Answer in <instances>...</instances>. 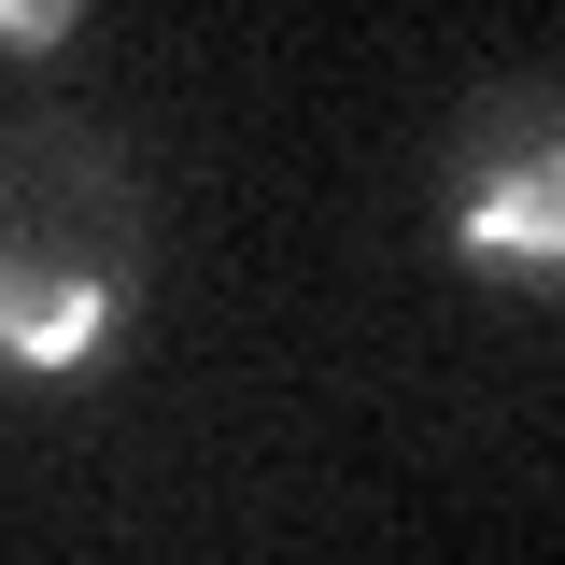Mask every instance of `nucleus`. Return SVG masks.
Returning a JSON list of instances; mask_svg holds the SVG:
<instances>
[{"label": "nucleus", "mask_w": 565, "mask_h": 565, "mask_svg": "<svg viewBox=\"0 0 565 565\" xmlns=\"http://www.w3.org/2000/svg\"><path fill=\"white\" fill-rule=\"evenodd\" d=\"M452 241H467V269H494V282H565V141L494 156L481 184L452 199Z\"/></svg>", "instance_id": "obj_1"}, {"label": "nucleus", "mask_w": 565, "mask_h": 565, "mask_svg": "<svg viewBox=\"0 0 565 565\" xmlns=\"http://www.w3.org/2000/svg\"><path fill=\"white\" fill-rule=\"evenodd\" d=\"M99 353H114V282L0 255V367H29V382H71V367H99Z\"/></svg>", "instance_id": "obj_2"}, {"label": "nucleus", "mask_w": 565, "mask_h": 565, "mask_svg": "<svg viewBox=\"0 0 565 565\" xmlns=\"http://www.w3.org/2000/svg\"><path fill=\"white\" fill-rule=\"evenodd\" d=\"M85 29V0H0V57H57Z\"/></svg>", "instance_id": "obj_3"}]
</instances>
